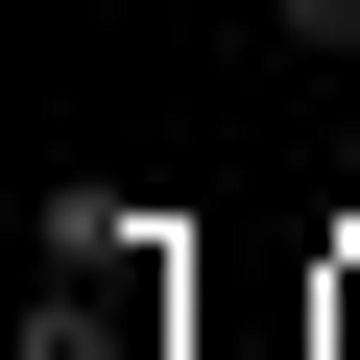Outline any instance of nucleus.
Returning a JSON list of instances; mask_svg holds the SVG:
<instances>
[{"label": "nucleus", "instance_id": "1", "mask_svg": "<svg viewBox=\"0 0 360 360\" xmlns=\"http://www.w3.org/2000/svg\"><path fill=\"white\" fill-rule=\"evenodd\" d=\"M49 264H72V288H168V217H120V193H72V217H49Z\"/></svg>", "mask_w": 360, "mask_h": 360}, {"label": "nucleus", "instance_id": "2", "mask_svg": "<svg viewBox=\"0 0 360 360\" xmlns=\"http://www.w3.org/2000/svg\"><path fill=\"white\" fill-rule=\"evenodd\" d=\"M264 25H288V49H360V0H264Z\"/></svg>", "mask_w": 360, "mask_h": 360}]
</instances>
